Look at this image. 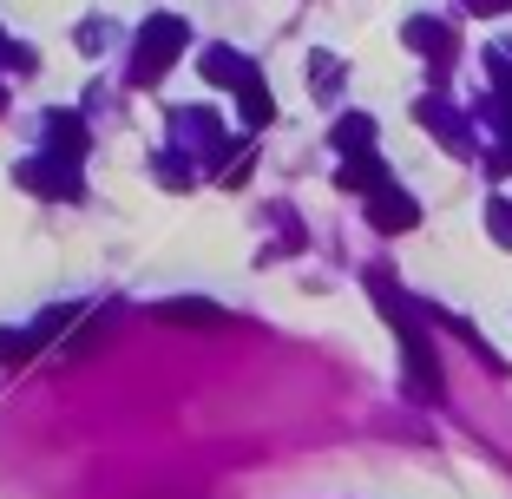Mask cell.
<instances>
[{
	"mask_svg": "<svg viewBox=\"0 0 512 499\" xmlns=\"http://www.w3.org/2000/svg\"><path fill=\"white\" fill-rule=\"evenodd\" d=\"M368 289H375L381 316H388L394 335H401V355H407V381H414V394H440V362H434V348H427L421 322H414V309H407V296L388 283V276H368Z\"/></svg>",
	"mask_w": 512,
	"mask_h": 499,
	"instance_id": "cell-1",
	"label": "cell"
},
{
	"mask_svg": "<svg viewBox=\"0 0 512 499\" xmlns=\"http://www.w3.org/2000/svg\"><path fill=\"white\" fill-rule=\"evenodd\" d=\"M184 40H191V27H184L178 14L145 20V33H138V53H132V79H138V86H151V79L165 73V66L184 53Z\"/></svg>",
	"mask_w": 512,
	"mask_h": 499,
	"instance_id": "cell-2",
	"label": "cell"
},
{
	"mask_svg": "<svg viewBox=\"0 0 512 499\" xmlns=\"http://www.w3.org/2000/svg\"><path fill=\"white\" fill-rule=\"evenodd\" d=\"M368 224L388 230V237H394V230H414V224H421V204H414L407 191H394V184H381V191L368 197Z\"/></svg>",
	"mask_w": 512,
	"mask_h": 499,
	"instance_id": "cell-3",
	"label": "cell"
},
{
	"mask_svg": "<svg viewBox=\"0 0 512 499\" xmlns=\"http://www.w3.org/2000/svg\"><path fill=\"white\" fill-rule=\"evenodd\" d=\"M60 322H73V309H53V316L33 322V329H0V362H20V355H33V348L60 329Z\"/></svg>",
	"mask_w": 512,
	"mask_h": 499,
	"instance_id": "cell-4",
	"label": "cell"
},
{
	"mask_svg": "<svg viewBox=\"0 0 512 499\" xmlns=\"http://www.w3.org/2000/svg\"><path fill=\"white\" fill-rule=\"evenodd\" d=\"M27 191H53V197H79V171L73 165H20Z\"/></svg>",
	"mask_w": 512,
	"mask_h": 499,
	"instance_id": "cell-5",
	"label": "cell"
},
{
	"mask_svg": "<svg viewBox=\"0 0 512 499\" xmlns=\"http://www.w3.org/2000/svg\"><path fill=\"white\" fill-rule=\"evenodd\" d=\"M204 79H211V86H250L256 66L243 60V53H230V46H217V53H204Z\"/></svg>",
	"mask_w": 512,
	"mask_h": 499,
	"instance_id": "cell-6",
	"label": "cell"
},
{
	"mask_svg": "<svg viewBox=\"0 0 512 499\" xmlns=\"http://www.w3.org/2000/svg\"><path fill=\"white\" fill-rule=\"evenodd\" d=\"M46 138H53V158H60V165H73V158L86 152V125H79L73 112H53V119H46Z\"/></svg>",
	"mask_w": 512,
	"mask_h": 499,
	"instance_id": "cell-7",
	"label": "cell"
},
{
	"mask_svg": "<svg viewBox=\"0 0 512 499\" xmlns=\"http://www.w3.org/2000/svg\"><path fill=\"white\" fill-rule=\"evenodd\" d=\"M407 46H414V53H427L434 66H447V53H453V33L440 27V20H407Z\"/></svg>",
	"mask_w": 512,
	"mask_h": 499,
	"instance_id": "cell-8",
	"label": "cell"
},
{
	"mask_svg": "<svg viewBox=\"0 0 512 499\" xmlns=\"http://www.w3.org/2000/svg\"><path fill=\"white\" fill-rule=\"evenodd\" d=\"M381 184H388V165H381L375 152H355V158L342 165V191H368V197H375Z\"/></svg>",
	"mask_w": 512,
	"mask_h": 499,
	"instance_id": "cell-9",
	"label": "cell"
},
{
	"mask_svg": "<svg viewBox=\"0 0 512 499\" xmlns=\"http://www.w3.org/2000/svg\"><path fill=\"white\" fill-rule=\"evenodd\" d=\"M368 145H375V119H362V112H348L342 125H335V152H368Z\"/></svg>",
	"mask_w": 512,
	"mask_h": 499,
	"instance_id": "cell-10",
	"label": "cell"
},
{
	"mask_svg": "<svg viewBox=\"0 0 512 499\" xmlns=\"http://www.w3.org/2000/svg\"><path fill=\"white\" fill-rule=\"evenodd\" d=\"M237 99H243V125H270V86L263 79H250V86H237Z\"/></svg>",
	"mask_w": 512,
	"mask_h": 499,
	"instance_id": "cell-11",
	"label": "cell"
},
{
	"mask_svg": "<svg viewBox=\"0 0 512 499\" xmlns=\"http://www.w3.org/2000/svg\"><path fill=\"white\" fill-rule=\"evenodd\" d=\"M421 119H427V125H434V132H440V138H447L453 152H460V145H467V125L453 119V112H440V106H434V99H427V106H421Z\"/></svg>",
	"mask_w": 512,
	"mask_h": 499,
	"instance_id": "cell-12",
	"label": "cell"
},
{
	"mask_svg": "<svg viewBox=\"0 0 512 499\" xmlns=\"http://www.w3.org/2000/svg\"><path fill=\"white\" fill-rule=\"evenodd\" d=\"M165 322H224V309L197 303V296H184V303H165Z\"/></svg>",
	"mask_w": 512,
	"mask_h": 499,
	"instance_id": "cell-13",
	"label": "cell"
},
{
	"mask_svg": "<svg viewBox=\"0 0 512 499\" xmlns=\"http://www.w3.org/2000/svg\"><path fill=\"white\" fill-rule=\"evenodd\" d=\"M486 230H493V243L512 250V197H493V204H486Z\"/></svg>",
	"mask_w": 512,
	"mask_h": 499,
	"instance_id": "cell-14",
	"label": "cell"
},
{
	"mask_svg": "<svg viewBox=\"0 0 512 499\" xmlns=\"http://www.w3.org/2000/svg\"><path fill=\"white\" fill-rule=\"evenodd\" d=\"M473 7H480V14H506L512 0H473Z\"/></svg>",
	"mask_w": 512,
	"mask_h": 499,
	"instance_id": "cell-15",
	"label": "cell"
}]
</instances>
